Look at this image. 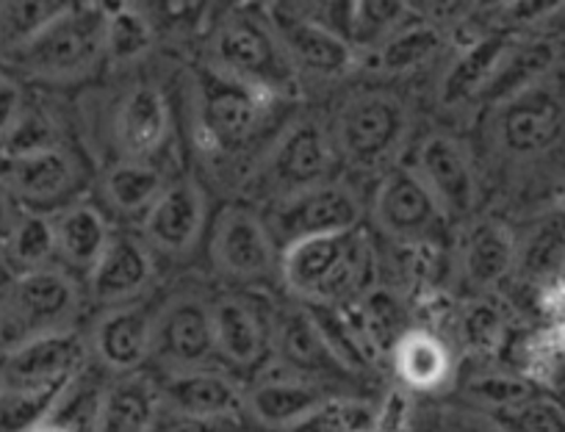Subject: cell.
Returning a JSON list of instances; mask_svg holds the SVG:
<instances>
[{"label": "cell", "mask_w": 565, "mask_h": 432, "mask_svg": "<svg viewBox=\"0 0 565 432\" xmlns=\"http://www.w3.org/2000/svg\"><path fill=\"white\" fill-rule=\"evenodd\" d=\"M211 62L225 78L282 100L300 89V73L282 47L266 7L231 9L211 34Z\"/></svg>", "instance_id": "1"}, {"label": "cell", "mask_w": 565, "mask_h": 432, "mask_svg": "<svg viewBox=\"0 0 565 432\" xmlns=\"http://www.w3.org/2000/svg\"><path fill=\"white\" fill-rule=\"evenodd\" d=\"M280 278L291 294L333 307L366 296L374 285V256L358 230L297 241L280 258Z\"/></svg>", "instance_id": "2"}, {"label": "cell", "mask_w": 565, "mask_h": 432, "mask_svg": "<svg viewBox=\"0 0 565 432\" xmlns=\"http://www.w3.org/2000/svg\"><path fill=\"white\" fill-rule=\"evenodd\" d=\"M108 7L67 3L62 14L31 40L14 62L31 75L47 80H73L89 75L106 58Z\"/></svg>", "instance_id": "3"}, {"label": "cell", "mask_w": 565, "mask_h": 432, "mask_svg": "<svg viewBox=\"0 0 565 432\" xmlns=\"http://www.w3.org/2000/svg\"><path fill=\"white\" fill-rule=\"evenodd\" d=\"M407 137V111L391 95L352 97L335 122V153L361 170H377L399 153Z\"/></svg>", "instance_id": "4"}, {"label": "cell", "mask_w": 565, "mask_h": 432, "mask_svg": "<svg viewBox=\"0 0 565 432\" xmlns=\"http://www.w3.org/2000/svg\"><path fill=\"white\" fill-rule=\"evenodd\" d=\"M275 97L225 78L214 69L198 86V133L214 153L244 148L264 126Z\"/></svg>", "instance_id": "5"}, {"label": "cell", "mask_w": 565, "mask_h": 432, "mask_svg": "<svg viewBox=\"0 0 565 432\" xmlns=\"http://www.w3.org/2000/svg\"><path fill=\"white\" fill-rule=\"evenodd\" d=\"M361 216V199L350 188L341 183H322L277 203L271 210V236L280 239L286 250L297 241L358 230Z\"/></svg>", "instance_id": "6"}, {"label": "cell", "mask_w": 565, "mask_h": 432, "mask_svg": "<svg viewBox=\"0 0 565 432\" xmlns=\"http://www.w3.org/2000/svg\"><path fill=\"white\" fill-rule=\"evenodd\" d=\"M335 144L322 126L302 120L282 133L269 150L264 164V181L280 199L300 194L306 188L330 183L328 175L333 172Z\"/></svg>", "instance_id": "7"}, {"label": "cell", "mask_w": 565, "mask_h": 432, "mask_svg": "<svg viewBox=\"0 0 565 432\" xmlns=\"http://www.w3.org/2000/svg\"><path fill=\"white\" fill-rule=\"evenodd\" d=\"M153 355L164 366L183 371L209 369L216 358L211 307L194 296H178L156 316Z\"/></svg>", "instance_id": "8"}, {"label": "cell", "mask_w": 565, "mask_h": 432, "mask_svg": "<svg viewBox=\"0 0 565 432\" xmlns=\"http://www.w3.org/2000/svg\"><path fill=\"white\" fill-rule=\"evenodd\" d=\"M374 219L391 239L424 245L438 234L444 214L416 172L394 166L374 194Z\"/></svg>", "instance_id": "9"}, {"label": "cell", "mask_w": 565, "mask_h": 432, "mask_svg": "<svg viewBox=\"0 0 565 432\" xmlns=\"http://www.w3.org/2000/svg\"><path fill=\"white\" fill-rule=\"evenodd\" d=\"M266 14H269L297 73L317 75V78H339L355 67V47H350L339 34L300 12L297 3L295 7H266Z\"/></svg>", "instance_id": "10"}, {"label": "cell", "mask_w": 565, "mask_h": 432, "mask_svg": "<svg viewBox=\"0 0 565 432\" xmlns=\"http://www.w3.org/2000/svg\"><path fill=\"white\" fill-rule=\"evenodd\" d=\"M211 256L220 272L233 280H264L277 267L275 236L260 216L242 205L220 214L211 236Z\"/></svg>", "instance_id": "11"}, {"label": "cell", "mask_w": 565, "mask_h": 432, "mask_svg": "<svg viewBox=\"0 0 565 432\" xmlns=\"http://www.w3.org/2000/svg\"><path fill=\"white\" fill-rule=\"evenodd\" d=\"M565 131V102L554 89L535 84L502 102L497 120L499 142L508 153L541 155L559 142Z\"/></svg>", "instance_id": "12"}, {"label": "cell", "mask_w": 565, "mask_h": 432, "mask_svg": "<svg viewBox=\"0 0 565 432\" xmlns=\"http://www.w3.org/2000/svg\"><path fill=\"white\" fill-rule=\"evenodd\" d=\"M111 137L122 161H145L164 153L172 139V111L156 84H136L119 97L111 117Z\"/></svg>", "instance_id": "13"}, {"label": "cell", "mask_w": 565, "mask_h": 432, "mask_svg": "<svg viewBox=\"0 0 565 432\" xmlns=\"http://www.w3.org/2000/svg\"><path fill=\"white\" fill-rule=\"evenodd\" d=\"M86 366V342L73 331L31 336L3 364V388H42L70 382Z\"/></svg>", "instance_id": "14"}, {"label": "cell", "mask_w": 565, "mask_h": 432, "mask_svg": "<svg viewBox=\"0 0 565 432\" xmlns=\"http://www.w3.org/2000/svg\"><path fill=\"white\" fill-rule=\"evenodd\" d=\"M7 305L12 322L31 338L40 333L64 331L62 324L78 307V291L67 274L45 267L20 274L9 289Z\"/></svg>", "instance_id": "15"}, {"label": "cell", "mask_w": 565, "mask_h": 432, "mask_svg": "<svg viewBox=\"0 0 565 432\" xmlns=\"http://www.w3.org/2000/svg\"><path fill=\"white\" fill-rule=\"evenodd\" d=\"M413 172L433 194L444 216H469L475 210L480 194L475 170L466 150L452 137L436 133L424 139Z\"/></svg>", "instance_id": "16"}, {"label": "cell", "mask_w": 565, "mask_h": 432, "mask_svg": "<svg viewBox=\"0 0 565 432\" xmlns=\"http://www.w3.org/2000/svg\"><path fill=\"white\" fill-rule=\"evenodd\" d=\"M0 183L29 205H56L81 186L78 161L62 148L25 155H0Z\"/></svg>", "instance_id": "17"}, {"label": "cell", "mask_w": 565, "mask_h": 432, "mask_svg": "<svg viewBox=\"0 0 565 432\" xmlns=\"http://www.w3.org/2000/svg\"><path fill=\"white\" fill-rule=\"evenodd\" d=\"M203 225L205 197L200 186L192 181H175L141 219V234L156 250L167 256H183L198 245Z\"/></svg>", "instance_id": "18"}, {"label": "cell", "mask_w": 565, "mask_h": 432, "mask_svg": "<svg viewBox=\"0 0 565 432\" xmlns=\"http://www.w3.org/2000/svg\"><path fill=\"white\" fill-rule=\"evenodd\" d=\"M300 12L322 23L333 34L358 53L369 51V47H380L391 34L411 23V7L405 3H388V0H377V3H350V0H339V3H297Z\"/></svg>", "instance_id": "19"}, {"label": "cell", "mask_w": 565, "mask_h": 432, "mask_svg": "<svg viewBox=\"0 0 565 432\" xmlns=\"http://www.w3.org/2000/svg\"><path fill=\"white\" fill-rule=\"evenodd\" d=\"M156 316L148 305H119L95 327V355L106 369L130 375L153 355Z\"/></svg>", "instance_id": "20"}, {"label": "cell", "mask_w": 565, "mask_h": 432, "mask_svg": "<svg viewBox=\"0 0 565 432\" xmlns=\"http://www.w3.org/2000/svg\"><path fill=\"white\" fill-rule=\"evenodd\" d=\"M153 278L148 245L130 234H114L89 272V291L97 302H122L139 294Z\"/></svg>", "instance_id": "21"}, {"label": "cell", "mask_w": 565, "mask_h": 432, "mask_svg": "<svg viewBox=\"0 0 565 432\" xmlns=\"http://www.w3.org/2000/svg\"><path fill=\"white\" fill-rule=\"evenodd\" d=\"M330 399L324 388L302 377H266L244 397V408L258 424L289 432Z\"/></svg>", "instance_id": "22"}, {"label": "cell", "mask_w": 565, "mask_h": 432, "mask_svg": "<svg viewBox=\"0 0 565 432\" xmlns=\"http://www.w3.org/2000/svg\"><path fill=\"white\" fill-rule=\"evenodd\" d=\"M161 404L205 421H227L242 413L244 397L220 371H183L161 382Z\"/></svg>", "instance_id": "23"}, {"label": "cell", "mask_w": 565, "mask_h": 432, "mask_svg": "<svg viewBox=\"0 0 565 432\" xmlns=\"http://www.w3.org/2000/svg\"><path fill=\"white\" fill-rule=\"evenodd\" d=\"M159 413V382L139 371H130L106 386L95 432H150Z\"/></svg>", "instance_id": "24"}, {"label": "cell", "mask_w": 565, "mask_h": 432, "mask_svg": "<svg viewBox=\"0 0 565 432\" xmlns=\"http://www.w3.org/2000/svg\"><path fill=\"white\" fill-rule=\"evenodd\" d=\"M214 318L216 358L227 360L236 369H249L266 353V327L253 305L227 296L211 307Z\"/></svg>", "instance_id": "25"}, {"label": "cell", "mask_w": 565, "mask_h": 432, "mask_svg": "<svg viewBox=\"0 0 565 432\" xmlns=\"http://www.w3.org/2000/svg\"><path fill=\"white\" fill-rule=\"evenodd\" d=\"M275 344L282 364L289 366L291 375L302 377V380H306V375H311L313 380L317 375L347 371L324 344L311 313H282V318L277 322Z\"/></svg>", "instance_id": "26"}, {"label": "cell", "mask_w": 565, "mask_h": 432, "mask_svg": "<svg viewBox=\"0 0 565 432\" xmlns=\"http://www.w3.org/2000/svg\"><path fill=\"white\" fill-rule=\"evenodd\" d=\"M510 47H513V42L504 34H486L480 36V40L471 42V45L460 53L458 62L449 67L441 86V100L447 102V106H452V102L480 97L482 91L488 89V84L493 80L497 69L502 67Z\"/></svg>", "instance_id": "27"}, {"label": "cell", "mask_w": 565, "mask_h": 432, "mask_svg": "<svg viewBox=\"0 0 565 432\" xmlns=\"http://www.w3.org/2000/svg\"><path fill=\"white\" fill-rule=\"evenodd\" d=\"M391 358L399 380L416 391H436L452 375V355L447 344L427 331H407Z\"/></svg>", "instance_id": "28"}, {"label": "cell", "mask_w": 565, "mask_h": 432, "mask_svg": "<svg viewBox=\"0 0 565 432\" xmlns=\"http://www.w3.org/2000/svg\"><path fill=\"white\" fill-rule=\"evenodd\" d=\"M53 234H56L58 256L73 267L86 269V274L92 272L111 239L103 214L89 203H75L64 208L53 219Z\"/></svg>", "instance_id": "29"}, {"label": "cell", "mask_w": 565, "mask_h": 432, "mask_svg": "<svg viewBox=\"0 0 565 432\" xmlns=\"http://www.w3.org/2000/svg\"><path fill=\"white\" fill-rule=\"evenodd\" d=\"M170 186L164 172L156 164L145 161H117L103 177V197L117 214L122 216H148L156 199Z\"/></svg>", "instance_id": "30"}, {"label": "cell", "mask_w": 565, "mask_h": 432, "mask_svg": "<svg viewBox=\"0 0 565 432\" xmlns=\"http://www.w3.org/2000/svg\"><path fill=\"white\" fill-rule=\"evenodd\" d=\"M515 267V245L497 223L477 225L463 247V272L480 289L497 285Z\"/></svg>", "instance_id": "31"}, {"label": "cell", "mask_w": 565, "mask_h": 432, "mask_svg": "<svg viewBox=\"0 0 565 432\" xmlns=\"http://www.w3.org/2000/svg\"><path fill=\"white\" fill-rule=\"evenodd\" d=\"M552 62L554 51L546 42H530V45H515L513 42V47L504 56L502 67L497 69V75H493V80L480 97H491L497 102L510 100L519 91L535 86L543 78V73L552 67Z\"/></svg>", "instance_id": "32"}, {"label": "cell", "mask_w": 565, "mask_h": 432, "mask_svg": "<svg viewBox=\"0 0 565 432\" xmlns=\"http://www.w3.org/2000/svg\"><path fill=\"white\" fill-rule=\"evenodd\" d=\"M156 42V23L139 7H108L106 62L130 64L150 53Z\"/></svg>", "instance_id": "33"}, {"label": "cell", "mask_w": 565, "mask_h": 432, "mask_svg": "<svg viewBox=\"0 0 565 432\" xmlns=\"http://www.w3.org/2000/svg\"><path fill=\"white\" fill-rule=\"evenodd\" d=\"M67 382L0 391V432H36L56 410Z\"/></svg>", "instance_id": "34"}, {"label": "cell", "mask_w": 565, "mask_h": 432, "mask_svg": "<svg viewBox=\"0 0 565 432\" xmlns=\"http://www.w3.org/2000/svg\"><path fill=\"white\" fill-rule=\"evenodd\" d=\"M441 47V34L427 20L405 23L377 47V64L385 73H411L430 62Z\"/></svg>", "instance_id": "35"}, {"label": "cell", "mask_w": 565, "mask_h": 432, "mask_svg": "<svg viewBox=\"0 0 565 432\" xmlns=\"http://www.w3.org/2000/svg\"><path fill=\"white\" fill-rule=\"evenodd\" d=\"M64 9H67V3H56V0H12V3H0V47L9 53L23 51Z\"/></svg>", "instance_id": "36"}, {"label": "cell", "mask_w": 565, "mask_h": 432, "mask_svg": "<svg viewBox=\"0 0 565 432\" xmlns=\"http://www.w3.org/2000/svg\"><path fill=\"white\" fill-rule=\"evenodd\" d=\"M361 333L363 342L377 353H394L399 338L405 336L402 307L388 291L372 289L361 302Z\"/></svg>", "instance_id": "37"}, {"label": "cell", "mask_w": 565, "mask_h": 432, "mask_svg": "<svg viewBox=\"0 0 565 432\" xmlns=\"http://www.w3.org/2000/svg\"><path fill=\"white\" fill-rule=\"evenodd\" d=\"M9 239V252L25 272L45 269L51 256L56 252V234H53V219L42 214H29L18 219Z\"/></svg>", "instance_id": "38"}, {"label": "cell", "mask_w": 565, "mask_h": 432, "mask_svg": "<svg viewBox=\"0 0 565 432\" xmlns=\"http://www.w3.org/2000/svg\"><path fill=\"white\" fill-rule=\"evenodd\" d=\"M565 261V219H552V223L541 225L535 234L526 241L524 252H521V269L524 274L537 280H546L563 269Z\"/></svg>", "instance_id": "39"}, {"label": "cell", "mask_w": 565, "mask_h": 432, "mask_svg": "<svg viewBox=\"0 0 565 432\" xmlns=\"http://www.w3.org/2000/svg\"><path fill=\"white\" fill-rule=\"evenodd\" d=\"M497 424L504 432H565V410L554 399L535 397L493 413Z\"/></svg>", "instance_id": "40"}, {"label": "cell", "mask_w": 565, "mask_h": 432, "mask_svg": "<svg viewBox=\"0 0 565 432\" xmlns=\"http://www.w3.org/2000/svg\"><path fill=\"white\" fill-rule=\"evenodd\" d=\"M289 432H374V410L355 399L330 397Z\"/></svg>", "instance_id": "41"}, {"label": "cell", "mask_w": 565, "mask_h": 432, "mask_svg": "<svg viewBox=\"0 0 565 432\" xmlns=\"http://www.w3.org/2000/svg\"><path fill=\"white\" fill-rule=\"evenodd\" d=\"M471 393H475L477 399H486V402L493 404L497 410H504L524 402V399L535 397L537 391L530 380H521V377L488 375L471 382Z\"/></svg>", "instance_id": "42"}, {"label": "cell", "mask_w": 565, "mask_h": 432, "mask_svg": "<svg viewBox=\"0 0 565 432\" xmlns=\"http://www.w3.org/2000/svg\"><path fill=\"white\" fill-rule=\"evenodd\" d=\"M463 333L469 338L471 347L477 349H493L504 336V318L499 307L488 305V302H477L466 311L463 316Z\"/></svg>", "instance_id": "43"}, {"label": "cell", "mask_w": 565, "mask_h": 432, "mask_svg": "<svg viewBox=\"0 0 565 432\" xmlns=\"http://www.w3.org/2000/svg\"><path fill=\"white\" fill-rule=\"evenodd\" d=\"M222 424H225V421L194 419V415L175 413V410L161 404V413L156 415L150 432H222Z\"/></svg>", "instance_id": "44"}, {"label": "cell", "mask_w": 565, "mask_h": 432, "mask_svg": "<svg viewBox=\"0 0 565 432\" xmlns=\"http://www.w3.org/2000/svg\"><path fill=\"white\" fill-rule=\"evenodd\" d=\"M411 408H407L405 393L394 391L383 402V408L374 413V432H405L411 424Z\"/></svg>", "instance_id": "45"}, {"label": "cell", "mask_w": 565, "mask_h": 432, "mask_svg": "<svg viewBox=\"0 0 565 432\" xmlns=\"http://www.w3.org/2000/svg\"><path fill=\"white\" fill-rule=\"evenodd\" d=\"M20 117H23V111H20V89L12 80L0 75V142L18 126Z\"/></svg>", "instance_id": "46"}, {"label": "cell", "mask_w": 565, "mask_h": 432, "mask_svg": "<svg viewBox=\"0 0 565 432\" xmlns=\"http://www.w3.org/2000/svg\"><path fill=\"white\" fill-rule=\"evenodd\" d=\"M14 208H12V194L7 192V186L0 183V236H9L14 228Z\"/></svg>", "instance_id": "47"}, {"label": "cell", "mask_w": 565, "mask_h": 432, "mask_svg": "<svg viewBox=\"0 0 565 432\" xmlns=\"http://www.w3.org/2000/svg\"><path fill=\"white\" fill-rule=\"evenodd\" d=\"M36 432H73V430H67V426L56 424V421H45V424H42Z\"/></svg>", "instance_id": "48"}, {"label": "cell", "mask_w": 565, "mask_h": 432, "mask_svg": "<svg viewBox=\"0 0 565 432\" xmlns=\"http://www.w3.org/2000/svg\"><path fill=\"white\" fill-rule=\"evenodd\" d=\"M559 283H565V261H563V269H559Z\"/></svg>", "instance_id": "49"}]
</instances>
